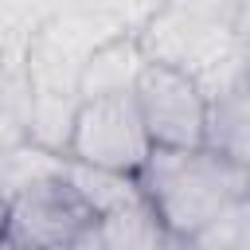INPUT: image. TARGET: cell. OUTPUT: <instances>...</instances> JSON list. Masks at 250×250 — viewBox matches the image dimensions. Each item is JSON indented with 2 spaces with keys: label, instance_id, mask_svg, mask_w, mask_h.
Listing matches in <instances>:
<instances>
[{
  "label": "cell",
  "instance_id": "obj_5",
  "mask_svg": "<svg viewBox=\"0 0 250 250\" xmlns=\"http://www.w3.org/2000/svg\"><path fill=\"white\" fill-rule=\"evenodd\" d=\"M207 94V125H203V145L250 164V105H246V51L230 55L219 62L211 74L199 78Z\"/></svg>",
  "mask_w": 250,
  "mask_h": 250
},
{
  "label": "cell",
  "instance_id": "obj_7",
  "mask_svg": "<svg viewBox=\"0 0 250 250\" xmlns=\"http://www.w3.org/2000/svg\"><path fill=\"white\" fill-rule=\"evenodd\" d=\"M94 234L102 238L105 250H168L172 246V234L164 230V223L152 215L145 199H133L125 207L98 215Z\"/></svg>",
  "mask_w": 250,
  "mask_h": 250
},
{
  "label": "cell",
  "instance_id": "obj_9",
  "mask_svg": "<svg viewBox=\"0 0 250 250\" xmlns=\"http://www.w3.org/2000/svg\"><path fill=\"white\" fill-rule=\"evenodd\" d=\"M207 250H250V199L230 203L223 215H215L199 234H191Z\"/></svg>",
  "mask_w": 250,
  "mask_h": 250
},
{
  "label": "cell",
  "instance_id": "obj_3",
  "mask_svg": "<svg viewBox=\"0 0 250 250\" xmlns=\"http://www.w3.org/2000/svg\"><path fill=\"white\" fill-rule=\"evenodd\" d=\"M133 102H137V113H141V125H145L152 148L203 145L207 94H203L199 78L145 59V66L133 82Z\"/></svg>",
  "mask_w": 250,
  "mask_h": 250
},
{
  "label": "cell",
  "instance_id": "obj_8",
  "mask_svg": "<svg viewBox=\"0 0 250 250\" xmlns=\"http://www.w3.org/2000/svg\"><path fill=\"white\" fill-rule=\"evenodd\" d=\"M62 176L82 195V203L94 211V219L113 211V207H125V203L141 199L137 176H129V172H109V168H94V164H78V160L62 156Z\"/></svg>",
  "mask_w": 250,
  "mask_h": 250
},
{
  "label": "cell",
  "instance_id": "obj_11",
  "mask_svg": "<svg viewBox=\"0 0 250 250\" xmlns=\"http://www.w3.org/2000/svg\"><path fill=\"white\" fill-rule=\"evenodd\" d=\"M168 250H207V246H199L195 238H172V246Z\"/></svg>",
  "mask_w": 250,
  "mask_h": 250
},
{
  "label": "cell",
  "instance_id": "obj_6",
  "mask_svg": "<svg viewBox=\"0 0 250 250\" xmlns=\"http://www.w3.org/2000/svg\"><path fill=\"white\" fill-rule=\"evenodd\" d=\"M141 66H145V51H141L133 31H121V35L98 43L86 55L82 70H78V102L82 98H98V94H125V90H133Z\"/></svg>",
  "mask_w": 250,
  "mask_h": 250
},
{
  "label": "cell",
  "instance_id": "obj_4",
  "mask_svg": "<svg viewBox=\"0 0 250 250\" xmlns=\"http://www.w3.org/2000/svg\"><path fill=\"white\" fill-rule=\"evenodd\" d=\"M90 223L94 211L82 203V195L70 188V180L59 168L8 195L4 238L23 250H66Z\"/></svg>",
  "mask_w": 250,
  "mask_h": 250
},
{
  "label": "cell",
  "instance_id": "obj_14",
  "mask_svg": "<svg viewBox=\"0 0 250 250\" xmlns=\"http://www.w3.org/2000/svg\"><path fill=\"white\" fill-rule=\"evenodd\" d=\"M8 62H12V55H4V51H0V70H4Z\"/></svg>",
  "mask_w": 250,
  "mask_h": 250
},
{
  "label": "cell",
  "instance_id": "obj_1",
  "mask_svg": "<svg viewBox=\"0 0 250 250\" xmlns=\"http://www.w3.org/2000/svg\"><path fill=\"white\" fill-rule=\"evenodd\" d=\"M137 188L172 238H191L230 203L250 199V164H238L207 145L148 148L137 168Z\"/></svg>",
  "mask_w": 250,
  "mask_h": 250
},
{
  "label": "cell",
  "instance_id": "obj_2",
  "mask_svg": "<svg viewBox=\"0 0 250 250\" xmlns=\"http://www.w3.org/2000/svg\"><path fill=\"white\" fill-rule=\"evenodd\" d=\"M148 148H152V141H148V133L141 125L133 90H125V94L82 98L74 105L62 156L78 160V164H94V168L137 176V168L145 164Z\"/></svg>",
  "mask_w": 250,
  "mask_h": 250
},
{
  "label": "cell",
  "instance_id": "obj_10",
  "mask_svg": "<svg viewBox=\"0 0 250 250\" xmlns=\"http://www.w3.org/2000/svg\"><path fill=\"white\" fill-rule=\"evenodd\" d=\"M66 250H105V246H102V238L94 234V223H90V227H86V230H82V234H78Z\"/></svg>",
  "mask_w": 250,
  "mask_h": 250
},
{
  "label": "cell",
  "instance_id": "obj_13",
  "mask_svg": "<svg viewBox=\"0 0 250 250\" xmlns=\"http://www.w3.org/2000/svg\"><path fill=\"white\" fill-rule=\"evenodd\" d=\"M0 250H23V246H16V242H8V238H4V242H0Z\"/></svg>",
  "mask_w": 250,
  "mask_h": 250
},
{
  "label": "cell",
  "instance_id": "obj_12",
  "mask_svg": "<svg viewBox=\"0 0 250 250\" xmlns=\"http://www.w3.org/2000/svg\"><path fill=\"white\" fill-rule=\"evenodd\" d=\"M4 227H8V199L0 195V242H4Z\"/></svg>",
  "mask_w": 250,
  "mask_h": 250
}]
</instances>
